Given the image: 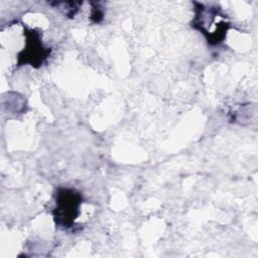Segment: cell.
<instances>
[{
  "label": "cell",
  "instance_id": "cell-1",
  "mask_svg": "<svg viewBox=\"0 0 258 258\" xmlns=\"http://www.w3.org/2000/svg\"><path fill=\"white\" fill-rule=\"evenodd\" d=\"M192 26L201 31L209 43L219 44L223 41L229 28V22L225 14L218 7L198 4Z\"/></svg>",
  "mask_w": 258,
  "mask_h": 258
},
{
  "label": "cell",
  "instance_id": "cell-3",
  "mask_svg": "<svg viewBox=\"0 0 258 258\" xmlns=\"http://www.w3.org/2000/svg\"><path fill=\"white\" fill-rule=\"evenodd\" d=\"M25 34L27 38L26 45L18 55L19 63H30L31 66L39 67L48 56L49 49L42 44L38 32L29 29Z\"/></svg>",
  "mask_w": 258,
  "mask_h": 258
},
{
  "label": "cell",
  "instance_id": "cell-2",
  "mask_svg": "<svg viewBox=\"0 0 258 258\" xmlns=\"http://www.w3.org/2000/svg\"><path fill=\"white\" fill-rule=\"evenodd\" d=\"M82 197L80 192L71 188H59L55 196L54 219L57 225L70 228L79 216Z\"/></svg>",
  "mask_w": 258,
  "mask_h": 258
}]
</instances>
